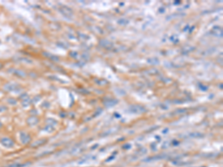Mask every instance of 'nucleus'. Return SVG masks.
<instances>
[{
  "label": "nucleus",
  "mask_w": 223,
  "mask_h": 167,
  "mask_svg": "<svg viewBox=\"0 0 223 167\" xmlns=\"http://www.w3.org/2000/svg\"><path fill=\"white\" fill-rule=\"evenodd\" d=\"M2 142H3V145H5V146H8V147H10V146H13V142H12L8 138H5L4 140H2Z\"/></svg>",
  "instance_id": "f257e3e1"
}]
</instances>
